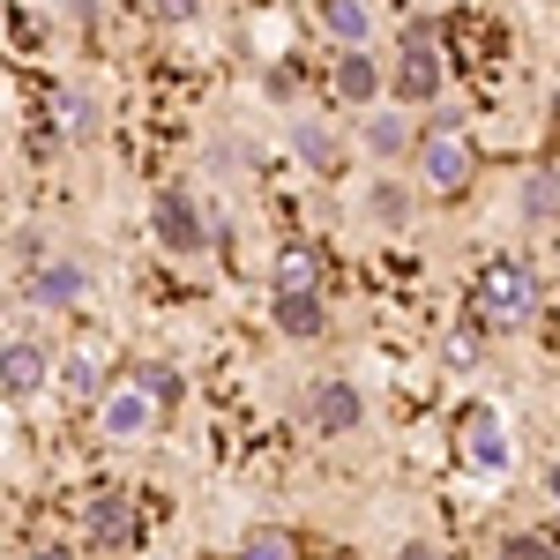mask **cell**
Returning a JSON list of instances; mask_svg holds the SVG:
<instances>
[{"label":"cell","mask_w":560,"mask_h":560,"mask_svg":"<svg viewBox=\"0 0 560 560\" xmlns=\"http://www.w3.org/2000/svg\"><path fill=\"white\" fill-rule=\"evenodd\" d=\"M516 210L530 217V224H560V165H538V173H523Z\"/></svg>","instance_id":"16"},{"label":"cell","mask_w":560,"mask_h":560,"mask_svg":"<svg viewBox=\"0 0 560 560\" xmlns=\"http://www.w3.org/2000/svg\"><path fill=\"white\" fill-rule=\"evenodd\" d=\"M269 284H277V292H314V284H322V255H314L306 240H284L277 261H269Z\"/></svg>","instance_id":"15"},{"label":"cell","mask_w":560,"mask_h":560,"mask_svg":"<svg viewBox=\"0 0 560 560\" xmlns=\"http://www.w3.org/2000/svg\"><path fill=\"white\" fill-rule=\"evenodd\" d=\"M404 560H433V546H404Z\"/></svg>","instance_id":"28"},{"label":"cell","mask_w":560,"mask_h":560,"mask_svg":"<svg viewBox=\"0 0 560 560\" xmlns=\"http://www.w3.org/2000/svg\"><path fill=\"white\" fill-rule=\"evenodd\" d=\"M300 411H306V427H314V433H351L359 419H366V396H359L351 382H306Z\"/></svg>","instance_id":"9"},{"label":"cell","mask_w":560,"mask_h":560,"mask_svg":"<svg viewBox=\"0 0 560 560\" xmlns=\"http://www.w3.org/2000/svg\"><path fill=\"white\" fill-rule=\"evenodd\" d=\"M150 240L165 255H202L210 247V217L195 202V187H158L150 195Z\"/></svg>","instance_id":"5"},{"label":"cell","mask_w":560,"mask_h":560,"mask_svg":"<svg viewBox=\"0 0 560 560\" xmlns=\"http://www.w3.org/2000/svg\"><path fill=\"white\" fill-rule=\"evenodd\" d=\"M329 97L351 105V113H366V105L388 97V68L366 52V45H337V60H329Z\"/></svg>","instance_id":"6"},{"label":"cell","mask_w":560,"mask_h":560,"mask_svg":"<svg viewBox=\"0 0 560 560\" xmlns=\"http://www.w3.org/2000/svg\"><path fill=\"white\" fill-rule=\"evenodd\" d=\"M292 150H300L306 173H337V165H345V142L322 128V120H300V128H292Z\"/></svg>","instance_id":"17"},{"label":"cell","mask_w":560,"mask_h":560,"mask_svg":"<svg viewBox=\"0 0 560 560\" xmlns=\"http://www.w3.org/2000/svg\"><path fill=\"white\" fill-rule=\"evenodd\" d=\"M292 90H300V60L277 52V60H269V97H292Z\"/></svg>","instance_id":"25"},{"label":"cell","mask_w":560,"mask_h":560,"mask_svg":"<svg viewBox=\"0 0 560 560\" xmlns=\"http://www.w3.org/2000/svg\"><path fill=\"white\" fill-rule=\"evenodd\" d=\"M240 560H300V538H292L284 523H255V530L240 538Z\"/></svg>","instance_id":"21"},{"label":"cell","mask_w":560,"mask_h":560,"mask_svg":"<svg viewBox=\"0 0 560 560\" xmlns=\"http://www.w3.org/2000/svg\"><path fill=\"white\" fill-rule=\"evenodd\" d=\"M530 314H538V277L516 255H493L464 292V322L478 337H516V329H530Z\"/></svg>","instance_id":"1"},{"label":"cell","mask_w":560,"mask_h":560,"mask_svg":"<svg viewBox=\"0 0 560 560\" xmlns=\"http://www.w3.org/2000/svg\"><path fill=\"white\" fill-rule=\"evenodd\" d=\"M83 292H90L83 261H45L38 277H31V306L38 314H68V306H83Z\"/></svg>","instance_id":"13"},{"label":"cell","mask_w":560,"mask_h":560,"mask_svg":"<svg viewBox=\"0 0 560 560\" xmlns=\"http://www.w3.org/2000/svg\"><path fill=\"white\" fill-rule=\"evenodd\" d=\"M411 202H419V195H411L404 179H374V187H366V217H374L382 232H404V224H411Z\"/></svg>","instance_id":"19"},{"label":"cell","mask_w":560,"mask_h":560,"mask_svg":"<svg viewBox=\"0 0 560 560\" xmlns=\"http://www.w3.org/2000/svg\"><path fill=\"white\" fill-rule=\"evenodd\" d=\"M411 173H419V187H427V195L456 202V195L471 187V173H478L471 135H464V128H427V135H419V150H411Z\"/></svg>","instance_id":"3"},{"label":"cell","mask_w":560,"mask_h":560,"mask_svg":"<svg viewBox=\"0 0 560 560\" xmlns=\"http://www.w3.org/2000/svg\"><path fill=\"white\" fill-rule=\"evenodd\" d=\"M158 411H165V404H158L142 382H113L105 396H97V427H105V441H142V433L158 427Z\"/></svg>","instance_id":"8"},{"label":"cell","mask_w":560,"mask_h":560,"mask_svg":"<svg viewBox=\"0 0 560 560\" xmlns=\"http://www.w3.org/2000/svg\"><path fill=\"white\" fill-rule=\"evenodd\" d=\"M52 120H60V135H68V142H90V135H97V97H90V90H52Z\"/></svg>","instance_id":"18"},{"label":"cell","mask_w":560,"mask_h":560,"mask_svg":"<svg viewBox=\"0 0 560 560\" xmlns=\"http://www.w3.org/2000/svg\"><path fill=\"white\" fill-rule=\"evenodd\" d=\"M269 329L292 337V345H314L329 329V306H322V292H277L269 284Z\"/></svg>","instance_id":"10"},{"label":"cell","mask_w":560,"mask_h":560,"mask_svg":"<svg viewBox=\"0 0 560 560\" xmlns=\"http://www.w3.org/2000/svg\"><path fill=\"white\" fill-rule=\"evenodd\" d=\"M441 90H448L441 38H433V23H411V31L396 38V60H388V97H396V105H411V113H427Z\"/></svg>","instance_id":"2"},{"label":"cell","mask_w":560,"mask_h":560,"mask_svg":"<svg viewBox=\"0 0 560 560\" xmlns=\"http://www.w3.org/2000/svg\"><path fill=\"white\" fill-rule=\"evenodd\" d=\"M60 382H68V396H90V404L113 388V382H105V359H97L90 345H75L68 359H60Z\"/></svg>","instance_id":"20"},{"label":"cell","mask_w":560,"mask_h":560,"mask_svg":"<svg viewBox=\"0 0 560 560\" xmlns=\"http://www.w3.org/2000/svg\"><path fill=\"white\" fill-rule=\"evenodd\" d=\"M90 546L97 553H128L135 546V501L128 493H113V486L90 493Z\"/></svg>","instance_id":"12"},{"label":"cell","mask_w":560,"mask_h":560,"mask_svg":"<svg viewBox=\"0 0 560 560\" xmlns=\"http://www.w3.org/2000/svg\"><path fill=\"white\" fill-rule=\"evenodd\" d=\"M419 135H427V128H411V105H396V97H388V105H366L359 142H366L374 158H411V150H419Z\"/></svg>","instance_id":"11"},{"label":"cell","mask_w":560,"mask_h":560,"mask_svg":"<svg viewBox=\"0 0 560 560\" xmlns=\"http://www.w3.org/2000/svg\"><path fill=\"white\" fill-rule=\"evenodd\" d=\"M456 456H464L471 478H509L516 471V433H509V419H501L493 404H464V419H456Z\"/></svg>","instance_id":"4"},{"label":"cell","mask_w":560,"mask_h":560,"mask_svg":"<svg viewBox=\"0 0 560 560\" xmlns=\"http://www.w3.org/2000/svg\"><path fill=\"white\" fill-rule=\"evenodd\" d=\"M23 560H75V546H60V538H38V546H31Z\"/></svg>","instance_id":"26"},{"label":"cell","mask_w":560,"mask_h":560,"mask_svg":"<svg viewBox=\"0 0 560 560\" xmlns=\"http://www.w3.org/2000/svg\"><path fill=\"white\" fill-rule=\"evenodd\" d=\"M314 23H322L337 45H366L374 38V8H366V0H314Z\"/></svg>","instance_id":"14"},{"label":"cell","mask_w":560,"mask_h":560,"mask_svg":"<svg viewBox=\"0 0 560 560\" xmlns=\"http://www.w3.org/2000/svg\"><path fill=\"white\" fill-rule=\"evenodd\" d=\"M135 382L150 388L158 404H179V396H187V382H179V366H173V359H142V366H135Z\"/></svg>","instance_id":"22"},{"label":"cell","mask_w":560,"mask_h":560,"mask_svg":"<svg viewBox=\"0 0 560 560\" xmlns=\"http://www.w3.org/2000/svg\"><path fill=\"white\" fill-rule=\"evenodd\" d=\"M546 493H553V501H560V456H553V464H546Z\"/></svg>","instance_id":"27"},{"label":"cell","mask_w":560,"mask_h":560,"mask_svg":"<svg viewBox=\"0 0 560 560\" xmlns=\"http://www.w3.org/2000/svg\"><path fill=\"white\" fill-rule=\"evenodd\" d=\"M45 382H52L45 345L31 329H8V345H0V396H8V404H31V396H45Z\"/></svg>","instance_id":"7"},{"label":"cell","mask_w":560,"mask_h":560,"mask_svg":"<svg viewBox=\"0 0 560 560\" xmlns=\"http://www.w3.org/2000/svg\"><path fill=\"white\" fill-rule=\"evenodd\" d=\"M493 560H560V546H553V538H538V530H509Z\"/></svg>","instance_id":"23"},{"label":"cell","mask_w":560,"mask_h":560,"mask_svg":"<svg viewBox=\"0 0 560 560\" xmlns=\"http://www.w3.org/2000/svg\"><path fill=\"white\" fill-rule=\"evenodd\" d=\"M142 15H150V23H195L202 0H142Z\"/></svg>","instance_id":"24"}]
</instances>
